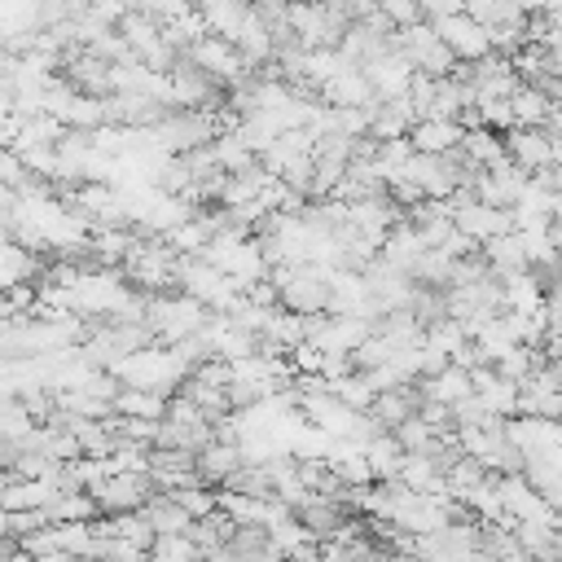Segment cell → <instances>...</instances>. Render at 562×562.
Wrapping results in <instances>:
<instances>
[{"mask_svg": "<svg viewBox=\"0 0 562 562\" xmlns=\"http://www.w3.org/2000/svg\"><path fill=\"white\" fill-rule=\"evenodd\" d=\"M88 4H101V0H88Z\"/></svg>", "mask_w": 562, "mask_h": 562, "instance_id": "obj_18", "label": "cell"}, {"mask_svg": "<svg viewBox=\"0 0 562 562\" xmlns=\"http://www.w3.org/2000/svg\"><path fill=\"white\" fill-rule=\"evenodd\" d=\"M465 13H470V18H479L487 31L531 22V18L522 13V4H518V0H465Z\"/></svg>", "mask_w": 562, "mask_h": 562, "instance_id": "obj_15", "label": "cell"}, {"mask_svg": "<svg viewBox=\"0 0 562 562\" xmlns=\"http://www.w3.org/2000/svg\"><path fill=\"white\" fill-rule=\"evenodd\" d=\"M417 382H422V395L426 400H439V404H461V400L474 395V378L461 364H443L435 378H417Z\"/></svg>", "mask_w": 562, "mask_h": 562, "instance_id": "obj_12", "label": "cell"}, {"mask_svg": "<svg viewBox=\"0 0 562 562\" xmlns=\"http://www.w3.org/2000/svg\"><path fill=\"white\" fill-rule=\"evenodd\" d=\"M154 492H158V483L149 470H114L110 479H101L92 487L101 514H136V509H145V501Z\"/></svg>", "mask_w": 562, "mask_h": 562, "instance_id": "obj_4", "label": "cell"}, {"mask_svg": "<svg viewBox=\"0 0 562 562\" xmlns=\"http://www.w3.org/2000/svg\"><path fill=\"white\" fill-rule=\"evenodd\" d=\"M461 154L483 171V167H496V162H505L509 154H505V136L501 132H492V127H465V140H461Z\"/></svg>", "mask_w": 562, "mask_h": 562, "instance_id": "obj_14", "label": "cell"}, {"mask_svg": "<svg viewBox=\"0 0 562 562\" xmlns=\"http://www.w3.org/2000/svg\"><path fill=\"white\" fill-rule=\"evenodd\" d=\"M435 31L457 53V61H479V57L492 53V31L479 18H470L465 9L461 13H448V18H435Z\"/></svg>", "mask_w": 562, "mask_h": 562, "instance_id": "obj_5", "label": "cell"}, {"mask_svg": "<svg viewBox=\"0 0 562 562\" xmlns=\"http://www.w3.org/2000/svg\"><path fill=\"white\" fill-rule=\"evenodd\" d=\"M167 400L162 391H145V386H119L114 395V413L119 417H145V422H162L167 417Z\"/></svg>", "mask_w": 562, "mask_h": 562, "instance_id": "obj_13", "label": "cell"}, {"mask_svg": "<svg viewBox=\"0 0 562 562\" xmlns=\"http://www.w3.org/2000/svg\"><path fill=\"white\" fill-rule=\"evenodd\" d=\"M395 48L413 61L417 75H430V79H443V75H452V70L461 66L457 53L443 44V35L435 31L430 18H422V22L404 26V31H395Z\"/></svg>", "mask_w": 562, "mask_h": 562, "instance_id": "obj_2", "label": "cell"}, {"mask_svg": "<svg viewBox=\"0 0 562 562\" xmlns=\"http://www.w3.org/2000/svg\"><path fill=\"white\" fill-rule=\"evenodd\" d=\"M378 9L386 13V22H391L395 31H404V26H413V22H422V18H426L417 0H378Z\"/></svg>", "mask_w": 562, "mask_h": 562, "instance_id": "obj_16", "label": "cell"}, {"mask_svg": "<svg viewBox=\"0 0 562 562\" xmlns=\"http://www.w3.org/2000/svg\"><path fill=\"white\" fill-rule=\"evenodd\" d=\"M408 140L417 154H457L465 140V123L461 119H417Z\"/></svg>", "mask_w": 562, "mask_h": 562, "instance_id": "obj_10", "label": "cell"}, {"mask_svg": "<svg viewBox=\"0 0 562 562\" xmlns=\"http://www.w3.org/2000/svg\"><path fill=\"white\" fill-rule=\"evenodd\" d=\"M184 57H189L193 66L211 70L220 83H228V92H233L237 83H246V79H250V70H255V66H250V61L237 53V44H233V40L211 35V31H206V35H198V40L184 48Z\"/></svg>", "mask_w": 562, "mask_h": 562, "instance_id": "obj_3", "label": "cell"}, {"mask_svg": "<svg viewBox=\"0 0 562 562\" xmlns=\"http://www.w3.org/2000/svg\"><path fill=\"white\" fill-rule=\"evenodd\" d=\"M553 140H558L553 127H509L505 132V154H509L514 167L536 176V171L553 167Z\"/></svg>", "mask_w": 562, "mask_h": 562, "instance_id": "obj_6", "label": "cell"}, {"mask_svg": "<svg viewBox=\"0 0 562 562\" xmlns=\"http://www.w3.org/2000/svg\"><path fill=\"white\" fill-rule=\"evenodd\" d=\"M364 70V79L373 83V97L378 101H395V97H408V88H413V61L400 53V48H391V53H382V57H373V61H364L360 66Z\"/></svg>", "mask_w": 562, "mask_h": 562, "instance_id": "obj_7", "label": "cell"}, {"mask_svg": "<svg viewBox=\"0 0 562 562\" xmlns=\"http://www.w3.org/2000/svg\"><path fill=\"white\" fill-rule=\"evenodd\" d=\"M316 97H321L325 105H360V110H369V105L378 101V97H373V83L364 79V70H360L356 61H347L338 75H329Z\"/></svg>", "mask_w": 562, "mask_h": 562, "instance_id": "obj_8", "label": "cell"}, {"mask_svg": "<svg viewBox=\"0 0 562 562\" xmlns=\"http://www.w3.org/2000/svg\"><path fill=\"white\" fill-rule=\"evenodd\" d=\"M241 465H246V452H241L237 439H220V435H215V439L198 452V479L211 483V487H224Z\"/></svg>", "mask_w": 562, "mask_h": 562, "instance_id": "obj_9", "label": "cell"}, {"mask_svg": "<svg viewBox=\"0 0 562 562\" xmlns=\"http://www.w3.org/2000/svg\"><path fill=\"white\" fill-rule=\"evenodd\" d=\"M154 140L167 149V154H189V149H202L220 136V119L215 110H184V105H171L154 127Z\"/></svg>", "mask_w": 562, "mask_h": 562, "instance_id": "obj_1", "label": "cell"}, {"mask_svg": "<svg viewBox=\"0 0 562 562\" xmlns=\"http://www.w3.org/2000/svg\"><path fill=\"white\" fill-rule=\"evenodd\" d=\"M509 110H514V127H549L553 114V97L536 83H518L509 92Z\"/></svg>", "mask_w": 562, "mask_h": 562, "instance_id": "obj_11", "label": "cell"}, {"mask_svg": "<svg viewBox=\"0 0 562 562\" xmlns=\"http://www.w3.org/2000/svg\"><path fill=\"white\" fill-rule=\"evenodd\" d=\"M549 127L562 136V97H553V114H549Z\"/></svg>", "mask_w": 562, "mask_h": 562, "instance_id": "obj_17", "label": "cell"}]
</instances>
